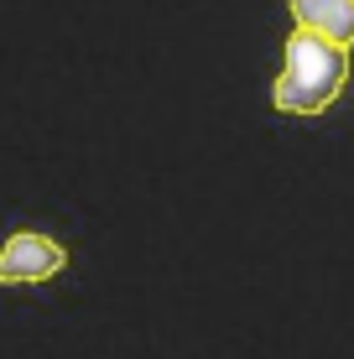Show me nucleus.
Segmentation results:
<instances>
[{"label": "nucleus", "mask_w": 354, "mask_h": 359, "mask_svg": "<svg viewBox=\"0 0 354 359\" xmlns=\"http://www.w3.org/2000/svg\"><path fill=\"white\" fill-rule=\"evenodd\" d=\"M349 79V47L323 42L313 32H292L287 53H282V73L271 83V104L282 115H323Z\"/></svg>", "instance_id": "1"}, {"label": "nucleus", "mask_w": 354, "mask_h": 359, "mask_svg": "<svg viewBox=\"0 0 354 359\" xmlns=\"http://www.w3.org/2000/svg\"><path fill=\"white\" fill-rule=\"evenodd\" d=\"M68 266V250L42 229H16L0 245V287H36Z\"/></svg>", "instance_id": "2"}, {"label": "nucleus", "mask_w": 354, "mask_h": 359, "mask_svg": "<svg viewBox=\"0 0 354 359\" xmlns=\"http://www.w3.org/2000/svg\"><path fill=\"white\" fill-rule=\"evenodd\" d=\"M297 32H313L323 42L349 47L354 42V0H287Z\"/></svg>", "instance_id": "3"}]
</instances>
